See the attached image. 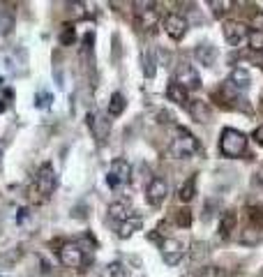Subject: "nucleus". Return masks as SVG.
Instances as JSON below:
<instances>
[{
  "instance_id": "9d476101",
  "label": "nucleus",
  "mask_w": 263,
  "mask_h": 277,
  "mask_svg": "<svg viewBox=\"0 0 263 277\" xmlns=\"http://www.w3.org/2000/svg\"><path fill=\"white\" fill-rule=\"evenodd\" d=\"M236 222H238L236 210H224L222 212V217H219V224H217V236L222 238V240H226V238L231 236V231L236 229Z\"/></svg>"
},
{
  "instance_id": "c756f323",
  "label": "nucleus",
  "mask_w": 263,
  "mask_h": 277,
  "mask_svg": "<svg viewBox=\"0 0 263 277\" xmlns=\"http://www.w3.org/2000/svg\"><path fill=\"white\" fill-rule=\"evenodd\" d=\"M252 28L258 33H263V12H256V14L252 16Z\"/></svg>"
},
{
  "instance_id": "2eb2a0df",
  "label": "nucleus",
  "mask_w": 263,
  "mask_h": 277,
  "mask_svg": "<svg viewBox=\"0 0 263 277\" xmlns=\"http://www.w3.org/2000/svg\"><path fill=\"white\" fill-rule=\"evenodd\" d=\"M194 55H196V60H199L201 65L213 67L215 60H217V49H215L213 44H199L196 51H194Z\"/></svg>"
},
{
  "instance_id": "f704fd0d",
  "label": "nucleus",
  "mask_w": 263,
  "mask_h": 277,
  "mask_svg": "<svg viewBox=\"0 0 263 277\" xmlns=\"http://www.w3.org/2000/svg\"><path fill=\"white\" fill-rule=\"evenodd\" d=\"M106 180H109V185H111V187H118V185H120V182H118V180H115V178H113V176H111V173H109V178H106Z\"/></svg>"
},
{
  "instance_id": "0eeeda50",
  "label": "nucleus",
  "mask_w": 263,
  "mask_h": 277,
  "mask_svg": "<svg viewBox=\"0 0 263 277\" xmlns=\"http://www.w3.org/2000/svg\"><path fill=\"white\" fill-rule=\"evenodd\" d=\"M173 81L178 83V86H183L185 90H187V88H192V90L201 88V76H199V72L194 70L192 65H183V67H180V70L176 72Z\"/></svg>"
},
{
  "instance_id": "9b49d317",
  "label": "nucleus",
  "mask_w": 263,
  "mask_h": 277,
  "mask_svg": "<svg viewBox=\"0 0 263 277\" xmlns=\"http://www.w3.org/2000/svg\"><path fill=\"white\" fill-rule=\"evenodd\" d=\"M141 227H143V217H141V215H129L127 220H123L118 224V236L123 238V240H127V238L132 236L134 231H139Z\"/></svg>"
},
{
  "instance_id": "dca6fc26",
  "label": "nucleus",
  "mask_w": 263,
  "mask_h": 277,
  "mask_svg": "<svg viewBox=\"0 0 263 277\" xmlns=\"http://www.w3.org/2000/svg\"><path fill=\"white\" fill-rule=\"evenodd\" d=\"M208 257H210V247H208V242H194L192 245V263L194 266H201V263H206L208 261Z\"/></svg>"
},
{
  "instance_id": "f03ea898",
  "label": "nucleus",
  "mask_w": 263,
  "mask_h": 277,
  "mask_svg": "<svg viewBox=\"0 0 263 277\" xmlns=\"http://www.w3.org/2000/svg\"><path fill=\"white\" fill-rule=\"evenodd\" d=\"M219 150L226 157H240L245 150H247V136L238 130H226L222 132V139H219Z\"/></svg>"
},
{
  "instance_id": "473e14b6",
  "label": "nucleus",
  "mask_w": 263,
  "mask_h": 277,
  "mask_svg": "<svg viewBox=\"0 0 263 277\" xmlns=\"http://www.w3.org/2000/svg\"><path fill=\"white\" fill-rule=\"evenodd\" d=\"M143 70H145V74H148V76H153V74H155V70H153V63H150V58H148V55H143Z\"/></svg>"
},
{
  "instance_id": "7c9ffc66",
  "label": "nucleus",
  "mask_w": 263,
  "mask_h": 277,
  "mask_svg": "<svg viewBox=\"0 0 263 277\" xmlns=\"http://www.w3.org/2000/svg\"><path fill=\"white\" fill-rule=\"evenodd\" d=\"M231 5H233V3H228V0H226V3H217V0H215V3H210V7L215 10V16H222L224 14V7H231Z\"/></svg>"
},
{
  "instance_id": "1a4fd4ad",
  "label": "nucleus",
  "mask_w": 263,
  "mask_h": 277,
  "mask_svg": "<svg viewBox=\"0 0 263 277\" xmlns=\"http://www.w3.org/2000/svg\"><path fill=\"white\" fill-rule=\"evenodd\" d=\"M166 192H169L166 180H162V178H155V180H150L148 190H145V199H148L150 206H159V203L166 199Z\"/></svg>"
},
{
  "instance_id": "cd10ccee",
  "label": "nucleus",
  "mask_w": 263,
  "mask_h": 277,
  "mask_svg": "<svg viewBox=\"0 0 263 277\" xmlns=\"http://www.w3.org/2000/svg\"><path fill=\"white\" fill-rule=\"evenodd\" d=\"M199 277H226V270L222 266H203Z\"/></svg>"
},
{
  "instance_id": "6e6552de",
  "label": "nucleus",
  "mask_w": 263,
  "mask_h": 277,
  "mask_svg": "<svg viewBox=\"0 0 263 277\" xmlns=\"http://www.w3.org/2000/svg\"><path fill=\"white\" fill-rule=\"evenodd\" d=\"M183 242L176 240V238H164L162 240V257L166 266H176V263L183 259Z\"/></svg>"
},
{
  "instance_id": "39448f33",
  "label": "nucleus",
  "mask_w": 263,
  "mask_h": 277,
  "mask_svg": "<svg viewBox=\"0 0 263 277\" xmlns=\"http://www.w3.org/2000/svg\"><path fill=\"white\" fill-rule=\"evenodd\" d=\"M224 40L228 42L231 46H238L247 40V25L240 23V21H224Z\"/></svg>"
},
{
  "instance_id": "6ab92c4d",
  "label": "nucleus",
  "mask_w": 263,
  "mask_h": 277,
  "mask_svg": "<svg viewBox=\"0 0 263 277\" xmlns=\"http://www.w3.org/2000/svg\"><path fill=\"white\" fill-rule=\"evenodd\" d=\"M109 217L115 222V224H120L123 220H127V217H129V212H127V203H123V201L111 203V206H109Z\"/></svg>"
},
{
  "instance_id": "c9c22d12",
  "label": "nucleus",
  "mask_w": 263,
  "mask_h": 277,
  "mask_svg": "<svg viewBox=\"0 0 263 277\" xmlns=\"http://www.w3.org/2000/svg\"><path fill=\"white\" fill-rule=\"evenodd\" d=\"M0 164H3V148H0Z\"/></svg>"
},
{
  "instance_id": "bb28decb",
  "label": "nucleus",
  "mask_w": 263,
  "mask_h": 277,
  "mask_svg": "<svg viewBox=\"0 0 263 277\" xmlns=\"http://www.w3.org/2000/svg\"><path fill=\"white\" fill-rule=\"evenodd\" d=\"M258 240H261V236H258L256 229H245V231L240 233V242H243V245H256Z\"/></svg>"
},
{
  "instance_id": "a211bd4d",
  "label": "nucleus",
  "mask_w": 263,
  "mask_h": 277,
  "mask_svg": "<svg viewBox=\"0 0 263 277\" xmlns=\"http://www.w3.org/2000/svg\"><path fill=\"white\" fill-rule=\"evenodd\" d=\"M194 194H196V176H189L187 180L180 185L178 197H180V201H183V203H189L194 199Z\"/></svg>"
},
{
  "instance_id": "f3484780",
  "label": "nucleus",
  "mask_w": 263,
  "mask_h": 277,
  "mask_svg": "<svg viewBox=\"0 0 263 277\" xmlns=\"http://www.w3.org/2000/svg\"><path fill=\"white\" fill-rule=\"evenodd\" d=\"M166 95H169L171 102H176V104H180V106L187 104V90H185L183 86H178L173 79H171L169 88H166Z\"/></svg>"
},
{
  "instance_id": "e433bc0d",
  "label": "nucleus",
  "mask_w": 263,
  "mask_h": 277,
  "mask_svg": "<svg viewBox=\"0 0 263 277\" xmlns=\"http://www.w3.org/2000/svg\"><path fill=\"white\" fill-rule=\"evenodd\" d=\"M258 277H263V270H261V275H258Z\"/></svg>"
},
{
  "instance_id": "f257e3e1",
  "label": "nucleus",
  "mask_w": 263,
  "mask_h": 277,
  "mask_svg": "<svg viewBox=\"0 0 263 277\" xmlns=\"http://www.w3.org/2000/svg\"><path fill=\"white\" fill-rule=\"evenodd\" d=\"M196 150H199L196 136L189 134V130H185V127H178V130H176L173 141H171V146H169V152L173 157H178V160H185V157L194 155Z\"/></svg>"
},
{
  "instance_id": "7ed1b4c3",
  "label": "nucleus",
  "mask_w": 263,
  "mask_h": 277,
  "mask_svg": "<svg viewBox=\"0 0 263 277\" xmlns=\"http://www.w3.org/2000/svg\"><path fill=\"white\" fill-rule=\"evenodd\" d=\"M53 190H55V171L51 164H44L35 176V192L42 194V197H49Z\"/></svg>"
},
{
  "instance_id": "423d86ee",
  "label": "nucleus",
  "mask_w": 263,
  "mask_h": 277,
  "mask_svg": "<svg viewBox=\"0 0 263 277\" xmlns=\"http://www.w3.org/2000/svg\"><path fill=\"white\" fill-rule=\"evenodd\" d=\"M60 261L65 263L67 268H81L83 266V250H81L76 242H65L60 247Z\"/></svg>"
},
{
  "instance_id": "20e7f679",
  "label": "nucleus",
  "mask_w": 263,
  "mask_h": 277,
  "mask_svg": "<svg viewBox=\"0 0 263 277\" xmlns=\"http://www.w3.org/2000/svg\"><path fill=\"white\" fill-rule=\"evenodd\" d=\"M164 33L171 37V40H183L185 37V33H187V19L185 16H180V14H166L164 16Z\"/></svg>"
},
{
  "instance_id": "4be33fe9",
  "label": "nucleus",
  "mask_w": 263,
  "mask_h": 277,
  "mask_svg": "<svg viewBox=\"0 0 263 277\" xmlns=\"http://www.w3.org/2000/svg\"><path fill=\"white\" fill-rule=\"evenodd\" d=\"M192 220H194V212L189 208H180L176 212V227H183V229H189L192 227Z\"/></svg>"
},
{
  "instance_id": "4468645a",
  "label": "nucleus",
  "mask_w": 263,
  "mask_h": 277,
  "mask_svg": "<svg viewBox=\"0 0 263 277\" xmlns=\"http://www.w3.org/2000/svg\"><path fill=\"white\" fill-rule=\"evenodd\" d=\"M111 176L115 178L118 182H129V178H132V166H129L127 160H113L111 162Z\"/></svg>"
},
{
  "instance_id": "ddd939ff",
  "label": "nucleus",
  "mask_w": 263,
  "mask_h": 277,
  "mask_svg": "<svg viewBox=\"0 0 263 277\" xmlns=\"http://www.w3.org/2000/svg\"><path fill=\"white\" fill-rule=\"evenodd\" d=\"M228 86L236 88V90H247V88L252 86V76H249L247 70L236 67V70L231 72V76H228Z\"/></svg>"
},
{
  "instance_id": "5701e85b",
  "label": "nucleus",
  "mask_w": 263,
  "mask_h": 277,
  "mask_svg": "<svg viewBox=\"0 0 263 277\" xmlns=\"http://www.w3.org/2000/svg\"><path fill=\"white\" fill-rule=\"evenodd\" d=\"M247 220L254 227H263V206H249L247 208Z\"/></svg>"
},
{
  "instance_id": "72a5a7b5",
  "label": "nucleus",
  "mask_w": 263,
  "mask_h": 277,
  "mask_svg": "<svg viewBox=\"0 0 263 277\" xmlns=\"http://www.w3.org/2000/svg\"><path fill=\"white\" fill-rule=\"evenodd\" d=\"M254 139H256V143H261V146H263V125L254 132Z\"/></svg>"
},
{
  "instance_id": "aec40b11",
  "label": "nucleus",
  "mask_w": 263,
  "mask_h": 277,
  "mask_svg": "<svg viewBox=\"0 0 263 277\" xmlns=\"http://www.w3.org/2000/svg\"><path fill=\"white\" fill-rule=\"evenodd\" d=\"M157 21H159L157 10H139V25L141 28H153Z\"/></svg>"
},
{
  "instance_id": "a878e982",
  "label": "nucleus",
  "mask_w": 263,
  "mask_h": 277,
  "mask_svg": "<svg viewBox=\"0 0 263 277\" xmlns=\"http://www.w3.org/2000/svg\"><path fill=\"white\" fill-rule=\"evenodd\" d=\"M74 40H76L74 25H72V23H65V25H63V33H60V42H63L65 46H70V44H74Z\"/></svg>"
},
{
  "instance_id": "2f4dec72",
  "label": "nucleus",
  "mask_w": 263,
  "mask_h": 277,
  "mask_svg": "<svg viewBox=\"0 0 263 277\" xmlns=\"http://www.w3.org/2000/svg\"><path fill=\"white\" fill-rule=\"evenodd\" d=\"M12 30V19L7 14H0V33H10Z\"/></svg>"
},
{
  "instance_id": "393cba45",
  "label": "nucleus",
  "mask_w": 263,
  "mask_h": 277,
  "mask_svg": "<svg viewBox=\"0 0 263 277\" xmlns=\"http://www.w3.org/2000/svg\"><path fill=\"white\" fill-rule=\"evenodd\" d=\"M247 44H249V49H254V51H263V33L249 30L247 33Z\"/></svg>"
},
{
  "instance_id": "412c9836",
  "label": "nucleus",
  "mask_w": 263,
  "mask_h": 277,
  "mask_svg": "<svg viewBox=\"0 0 263 277\" xmlns=\"http://www.w3.org/2000/svg\"><path fill=\"white\" fill-rule=\"evenodd\" d=\"M125 106H127V100H125V95H120V93H113L111 95V102H109V113L111 116H120L125 111Z\"/></svg>"
},
{
  "instance_id": "f8f14e48",
  "label": "nucleus",
  "mask_w": 263,
  "mask_h": 277,
  "mask_svg": "<svg viewBox=\"0 0 263 277\" xmlns=\"http://www.w3.org/2000/svg\"><path fill=\"white\" fill-rule=\"evenodd\" d=\"M189 113H192V118L196 122H210V118H213V109H210V104L208 102H203V100H194L192 102V106H189Z\"/></svg>"
},
{
  "instance_id": "b1692460",
  "label": "nucleus",
  "mask_w": 263,
  "mask_h": 277,
  "mask_svg": "<svg viewBox=\"0 0 263 277\" xmlns=\"http://www.w3.org/2000/svg\"><path fill=\"white\" fill-rule=\"evenodd\" d=\"M21 259V250H12V252L0 254V268H12Z\"/></svg>"
},
{
  "instance_id": "c85d7f7f",
  "label": "nucleus",
  "mask_w": 263,
  "mask_h": 277,
  "mask_svg": "<svg viewBox=\"0 0 263 277\" xmlns=\"http://www.w3.org/2000/svg\"><path fill=\"white\" fill-rule=\"evenodd\" d=\"M104 277H125V268H123V263H120V261L109 263V266H106V270H104Z\"/></svg>"
}]
</instances>
